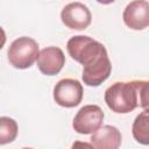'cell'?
Wrapping results in <instances>:
<instances>
[{
  "mask_svg": "<svg viewBox=\"0 0 149 149\" xmlns=\"http://www.w3.org/2000/svg\"><path fill=\"white\" fill-rule=\"evenodd\" d=\"M38 44L37 42L28 36H21L14 40L7 51L8 61L10 65L16 69L30 68L38 57Z\"/></svg>",
  "mask_w": 149,
  "mask_h": 149,
  "instance_id": "3957f363",
  "label": "cell"
},
{
  "mask_svg": "<svg viewBox=\"0 0 149 149\" xmlns=\"http://www.w3.org/2000/svg\"><path fill=\"white\" fill-rule=\"evenodd\" d=\"M83 85L77 79H61L54 87V100L62 107L78 106L83 100Z\"/></svg>",
  "mask_w": 149,
  "mask_h": 149,
  "instance_id": "277c9868",
  "label": "cell"
},
{
  "mask_svg": "<svg viewBox=\"0 0 149 149\" xmlns=\"http://www.w3.org/2000/svg\"><path fill=\"white\" fill-rule=\"evenodd\" d=\"M90 141L95 149H119L122 136L116 127L105 125L92 134Z\"/></svg>",
  "mask_w": 149,
  "mask_h": 149,
  "instance_id": "9c48e42d",
  "label": "cell"
},
{
  "mask_svg": "<svg viewBox=\"0 0 149 149\" xmlns=\"http://www.w3.org/2000/svg\"><path fill=\"white\" fill-rule=\"evenodd\" d=\"M71 149H95L92 143L84 142V141H74L71 146Z\"/></svg>",
  "mask_w": 149,
  "mask_h": 149,
  "instance_id": "4fadbf2b",
  "label": "cell"
},
{
  "mask_svg": "<svg viewBox=\"0 0 149 149\" xmlns=\"http://www.w3.org/2000/svg\"><path fill=\"white\" fill-rule=\"evenodd\" d=\"M17 123L14 119L8 116L0 118V144H7L13 142L17 136Z\"/></svg>",
  "mask_w": 149,
  "mask_h": 149,
  "instance_id": "8fae6325",
  "label": "cell"
},
{
  "mask_svg": "<svg viewBox=\"0 0 149 149\" xmlns=\"http://www.w3.org/2000/svg\"><path fill=\"white\" fill-rule=\"evenodd\" d=\"M105 102L114 113L127 114L139 106L136 80L116 81L105 91Z\"/></svg>",
  "mask_w": 149,
  "mask_h": 149,
  "instance_id": "7a4b0ae2",
  "label": "cell"
},
{
  "mask_svg": "<svg viewBox=\"0 0 149 149\" xmlns=\"http://www.w3.org/2000/svg\"><path fill=\"white\" fill-rule=\"evenodd\" d=\"M22 149H33V148H22Z\"/></svg>",
  "mask_w": 149,
  "mask_h": 149,
  "instance_id": "5bb4252c",
  "label": "cell"
},
{
  "mask_svg": "<svg viewBox=\"0 0 149 149\" xmlns=\"http://www.w3.org/2000/svg\"><path fill=\"white\" fill-rule=\"evenodd\" d=\"M62 22L70 29L84 30L92 21V15L87 6L81 2H70L61 12Z\"/></svg>",
  "mask_w": 149,
  "mask_h": 149,
  "instance_id": "8992f818",
  "label": "cell"
},
{
  "mask_svg": "<svg viewBox=\"0 0 149 149\" xmlns=\"http://www.w3.org/2000/svg\"><path fill=\"white\" fill-rule=\"evenodd\" d=\"M139 93V106L143 109L149 108V80H136Z\"/></svg>",
  "mask_w": 149,
  "mask_h": 149,
  "instance_id": "7c38bea8",
  "label": "cell"
},
{
  "mask_svg": "<svg viewBox=\"0 0 149 149\" xmlns=\"http://www.w3.org/2000/svg\"><path fill=\"white\" fill-rule=\"evenodd\" d=\"M104 121V112L98 105H85L74 115L72 127L78 134H93Z\"/></svg>",
  "mask_w": 149,
  "mask_h": 149,
  "instance_id": "5b68a950",
  "label": "cell"
},
{
  "mask_svg": "<svg viewBox=\"0 0 149 149\" xmlns=\"http://www.w3.org/2000/svg\"><path fill=\"white\" fill-rule=\"evenodd\" d=\"M65 64V56L58 47H47L42 49L37 57V68L45 76L57 74Z\"/></svg>",
  "mask_w": 149,
  "mask_h": 149,
  "instance_id": "ba28073f",
  "label": "cell"
},
{
  "mask_svg": "<svg viewBox=\"0 0 149 149\" xmlns=\"http://www.w3.org/2000/svg\"><path fill=\"white\" fill-rule=\"evenodd\" d=\"M66 49L72 59L83 65V81L87 86H99L111 74L112 64L105 45L90 36H72Z\"/></svg>",
  "mask_w": 149,
  "mask_h": 149,
  "instance_id": "6da1fadb",
  "label": "cell"
},
{
  "mask_svg": "<svg viewBox=\"0 0 149 149\" xmlns=\"http://www.w3.org/2000/svg\"><path fill=\"white\" fill-rule=\"evenodd\" d=\"M125 24L133 30H142L149 26V2L136 0L129 2L122 14Z\"/></svg>",
  "mask_w": 149,
  "mask_h": 149,
  "instance_id": "52a82bcc",
  "label": "cell"
},
{
  "mask_svg": "<svg viewBox=\"0 0 149 149\" xmlns=\"http://www.w3.org/2000/svg\"><path fill=\"white\" fill-rule=\"evenodd\" d=\"M132 133L136 142L149 146V108L143 109L134 120Z\"/></svg>",
  "mask_w": 149,
  "mask_h": 149,
  "instance_id": "30bf717a",
  "label": "cell"
}]
</instances>
